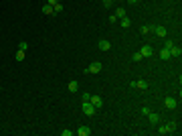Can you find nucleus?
I'll return each mask as SVG.
<instances>
[{"label": "nucleus", "mask_w": 182, "mask_h": 136, "mask_svg": "<svg viewBox=\"0 0 182 136\" xmlns=\"http://www.w3.org/2000/svg\"><path fill=\"white\" fill-rule=\"evenodd\" d=\"M120 20H122V27H124V29H130V27H132V20H130L128 16H124V18H120Z\"/></svg>", "instance_id": "nucleus-15"}, {"label": "nucleus", "mask_w": 182, "mask_h": 136, "mask_svg": "<svg viewBox=\"0 0 182 136\" xmlns=\"http://www.w3.org/2000/svg\"><path fill=\"white\" fill-rule=\"evenodd\" d=\"M158 134H168V128H166V126L162 124L160 128H158Z\"/></svg>", "instance_id": "nucleus-24"}, {"label": "nucleus", "mask_w": 182, "mask_h": 136, "mask_svg": "<svg viewBox=\"0 0 182 136\" xmlns=\"http://www.w3.org/2000/svg\"><path fill=\"white\" fill-rule=\"evenodd\" d=\"M160 59H162V61L170 59V51H168V49H162V51H160Z\"/></svg>", "instance_id": "nucleus-16"}, {"label": "nucleus", "mask_w": 182, "mask_h": 136, "mask_svg": "<svg viewBox=\"0 0 182 136\" xmlns=\"http://www.w3.org/2000/svg\"><path fill=\"white\" fill-rule=\"evenodd\" d=\"M25 59V51H16V61H22Z\"/></svg>", "instance_id": "nucleus-23"}, {"label": "nucleus", "mask_w": 182, "mask_h": 136, "mask_svg": "<svg viewBox=\"0 0 182 136\" xmlns=\"http://www.w3.org/2000/svg\"><path fill=\"white\" fill-rule=\"evenodd\" d=\"M166 128H168V134H170V132H178V124H176L174 120H172V122H168V124H166Z\"/></svg>", "instance_id": "nucleus-11"}, {"label": "nucleus", "mask_w": 182, "mask_h": 136, "mask_svg": "<svg viewBox=\"0 0 182 136\" xmlns=\"http://www.w3.org/2000/svg\"><path fill=\"white\" fill-rule=\"evenodd\" d=\"M75 134H77V136H89V134H91V128H89V126H79V128L75 130Z\"/></svg>", "instance_id": "nucleus-7"}, {"label": "nucleus", "mask_w": 182, "mask_h": 136, "mask_svg": "<svg viewBox=\"0 0 182 136\" xmlns=\"http://www.w3.org/2000/svg\"><path fill=\"white\" fill-rule=\"evenodd\" d=\"M140 55H142V57H152V55H154V49L150 47V45H144V47L140 49Z\"/></svg>", "instance_id": "nucleus-6"}, {"label": "nucleus", "mask_w": 182, "mask_h": 136, "mask_svg": "<svg viewBox=\"0 0 182 136\" xmlns=\"http://www.w3.org/2000/svg\"><path fill=\"white\" fill-rule=\"evenodd\" d=\"M53 10H55V14H59V12H63V4H61V2H57V4L53 6Z\"/></svg>", "instance_id": "nucleus-21"}, {"label": "nucleus", "mask_w": 182, "mask_h": 136, "mask_svg": "<svg viewBox=\"0 0 182 136\" xmlns=\"http://www.w3.org/2000/svg\"><path fill=\"white\" fill-rule=\"evenodd\" d=\"M75 132L73 130H61V136H73Z\"/></svg>", "instance_id": "nucleus-25"}, {"label": "nucleus", "mask_w": 182, "mask_h": 136, "mask_svg": "<svg viewBox=\"0 0 182 136\" xmlns=\"http://www.w3.org/2000/svg\"><path fill=\"white\" fill-rule=\"evenodd\" d=\"M81 110H83V114L85 116H95V108H93V104L91 102H83V106H81Z\"/></svg>", "instance_id": "nucleus-1"}, {"label": "nucleus", "mask_w": 182, "mask_h": 136, "mask_svg": "<svg viewBox=\"0 0 182 136\" xmlns=\"http://www.w3.org/2000/svg\"><path fill=\"white\" fill-rule=\"evenodd\" d=\"M124 16H126V8H122V6H120V8L116 10V18H124Z\"/></svg>", "instance_id": "nucleus-17"}, {"label": "nucleus", "mask_w": 182, "mask_h": 136, "mask_svg": "<svg viewBox=\"0 0 182 136\" xmlns=\"http://www.w3.org/2000/svg\"><path fill=\"white\" fill-rule=\"evenodd\" d=\"M142 59H144V57H142V55H140V51H138V53H134V55H132V61H134V63H140V61H142Z\"/></svg>", "instance_id": "nucleus-18"}, {"label": "nucleus", "mask_w": 182, "mask_h": 136, "mask_svg": "<svg viewBox=\"0 0 182 136\" xmlns=\"http://www.w3.org/2000/svg\"><path fill=\"white\" fill-rule=\"evenodd\" d=\"M168 51H170V57H180V55H182V49L178 47V45H172Z\"/></svg>", "instance_id": "nucleus-9"}, {"label": "nucleus", "mask_w": 182, "mask_h": 136, "mask_svg": "<svg viewBox=\"0 0 182 136\" xmlns=\"http://www.w3.org/2000/svg\"><path fill=\"white\" fill-rule=\"evenodd\" d=\"M81 98H83V102H89V98H91V94H83Z\"/></svg>", "instance_id": "nucleus-27"}, {"label": "nucleus", "mask_w": 182, "mask_h": 136, "mask_svg": "<svg viewBox=\"0 0 182 136\" xmlns=\"http://www.w3.org/2000/svg\"><path fill=\"white\" fill-rule=\"evenodd\" d=\"M111 4H113V0H103V6H105V8H109Z\"/></svg>", "instance_id": "nucleus-26"}, {"label": "nucleus", "mask_w": 182, "mask_h": 136, "mask_svg": "<svg viewBox=\"0 0 182 136\" xmlns=\"http://www.w3.org/2000/svg\"><path fill=\"white\" fill-rule=\"evenodd\" d=\"M0 92H2V85H0Z\"/></svg>", "instance_id": "nucleus-30"}, {"label": "nucleus", "mask_w": 182, "mask_h": 136, "mask_svg": "<svg viewBox=\"0 0 182 136\" xmlns=\"http://www.w3.org/2000/svg\"><path fill=\"white\" fill-rule=\"evenodd\" d=\"M43 12H45V14H49V16H55V10H53L51 4H45V6H43Z\"/></svg>", "instance_id": "nucleus-12"}, {"label": "nucleus", "mask_w": 182, "mask_h": 136, "mask_svg": "<svg viewBox=\"0 0 182 136\" xmlns=\"http://www.w3.org/2000/svg\"><path fill=\"white\" fill-rule=\"evenodd\" d=\"M126 2H130V4H136V2H138V0H126Z\"/></svg>", "instance_id": "nucleus-29"}, {"label": "nucleus", "mask_w": 182, "mask_h": 136, "mask_svg": "<svg viewBox=\"0 0 182 136\" xmlns=\"http://www.w3.org/2000/svg\"><path fill=\"white\" fill-rule=\"evenodd\" d=\"M172 45H174V41H172V39H166V41H164V49H170Z\"/></svg>", "instance_id": "nucleus-22"}, {"label": "nucleus", "mask_w": 182, "mask_h": 136, "mask_svg": "<svg viewBox=\"0 0 182 136\" xmlns=\"http://www.w3.org/2000/svg\"><path fill=\"white\" fill-rule=\"evenodd\" d=\"M97 49H99V51H109V49H111V43H109L107 39H101V41L97 43Z\"/></svg>", "instance_id": "nucleus-4"}, {"label": "nucleus", "mask_w": 182, "mask_h": 136, "mask_svg": "<svg viewBox=\"0 0 182 136\" xmlns=\"http://www.w3.org/2000/svg\"><path fill=\"white\" fill-rule=\"evenodd\" d=\"M164 106H166V110H176L178 100H176V98H166V100H164Z\"/></svg>", "instance_id": "nucleus-3"}, {"label": "nucleus", "mask_w": 182, "mask_h": 136, "mask_svg": "<svg viewBox=\"0 0 182 136\" xmlns=\"http://www.w3.org/2000/svg\"><path fill=\"white\" fill-rule=\"evenodd\" d=\"M101 69H103V65H101L99 61H93V63L87 67V71H89V73H99Z\"/></svg>", "instance_id": "nucleus-2"}, {"label": "nucleus", "mask_w": 182, "mask_h": 136, "mask_svg": "<svg viewBox=\"0 0 182 136\" xmlns=\"http://www.w3.org/2000/svg\"><path fill=\"white\" fill-rule=\"evenodd\" d=\"M148 118H150V122L152 124H158V122H160V114H156V112H148Z\"/></svg>", "instance_id": "nucleus-10"}, {"label": "nucleus", "mask_w": 182, "mask_h": 136, "mask_svg": "<svg viewBox=\"0 0 182 136\" xmlns=\"http://www.w3.org/2000/svg\"><path fill=\"white\" fill-rule=\"evenodd\" d=\"M152 31H154V35H158V37H160V39H164V37L168 35L164 27H152Z\"/></svg>", "instance_id": "nucleus-8"}, {"label": "nucleus", "mask_w": 182, "mask_h": 136, "mask_svg": "<svg viewBox=\"0 0 182 136\" xmlns=\"http://www.w3.org/2000/svg\"><path fill=\"white\" fill-rule=\"evenodd\" d=\"M136 87H138V89H148V81L146 79H138V81H136Z\"/></svg>", "instance_id": "nucleus-13"}, {"label": "nucleus", "mask_w": 182, "mask_h": 136, "mask_svg": "<svg viewBox=\"0 0 182 136\" xmlns=\"http://www.w3.org/2000/svg\"><path fill=\"white\" fill-rule=\"evenodd\" d=\"M140 33H142V35L146 37V35H150V33H152V27H146V25H144V27L140 29Z\"/></svg>", "instance_id": "nucleus-19"}, {"label": "nucleus", "mask_w": 182, "mask_h": 136, "mask_svg": "<svg viewBox=\"0 0 182 136\" xmlns=\"http://www.w3.org/2000/svg\"><path fill=\"white\" fill-rule=\"evenodd\" d=\"M27 49H29V43H27V41L18 43V51H27Z\"/></svg>", "instance_id": "nucleus-20"}, {"label": "nucleus", "mask_w": 182, "mask_h": 136, "mask_svg": "<svg viewBox=\"0 0 182 136\" xmlns=\"http://www.w3.org/2000/svg\"><path fill=\"white\" fill-rule=\"evenodd\" d=\"M57 2H59V0H49V2H47V4H51V6H55Z\"/></svg>", "instance_id": "nucleus-28"}, {"label": "nucleus", "mask_w": 182, "mask_h": 136, "mask_svg": "<svg viewBox=\"0 0 182 136\" xmlns=\"http://www.w3.org/2000/svg\"><path fill=\"white\" fill-rule=\"evenodd\" d=\"M89 102L93 104V108H95V110H99V108L103 106V100H101L99 96H91V98H89Z\"/></svg>", "instance_id": "nucleus-5"}, {"label": "nucleus", "mask_w": 182, "mask_h": 136, "mask_svg": "<svg viewBox=\"0 0 182 136\" xmlns=\"http://www.w3.org/2000/svg\"><path fill=\"white\" fill-rule=\"evenodd\" d=\"M77 89H79V83H77L75 79H73V81H69V92H71V94H75Z\"/></svg>", "instance_id": "nucleus-14"}]
</instances>
